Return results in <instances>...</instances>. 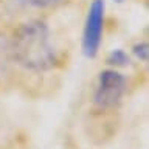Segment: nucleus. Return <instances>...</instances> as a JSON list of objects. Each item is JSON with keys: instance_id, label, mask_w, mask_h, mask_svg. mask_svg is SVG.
<instances>
[{"instance_id": "obj_3", "label": "nucleus", "mask_w": 149, "mask_h": 149, "mask_svg": "<svg viewBox=\"0 0 149 149\" xmlns=\"http://www.w3.org/2000/svg\"><path fill=\"white\" fill-rule=\"evenodd\" d=\"M104 17L106 2L92 0L82 30V53L87 59H95L100 53L104 34Z\"/></svg>"}, {"instance_id": "obj_7", "label": "nucleus", "mask_w": 149, "mask_h": 149, "mask_svg": "<svg viewBox=\"0 0 149 149\" xmlns=\"http://www.w3.org/2000/svg\"><path fill=\"white\" fill-rule=\"evenodd\" d=\"M25 2L33 8L37 9H48V8H54L58 5L64 3L65 0H25Z\"/></svg>"}, {"instance_id": "obj_8", "label": "nucleus", "mask_w": 149, "mask_h": 149, "mask_svg": "<svg viewBox=\"0 0 149 149\" xmlns=\"http://www.w3.org/2000/svg\"><path fill=\"white\" fill-rule=\"evenodd\" d=\"M113 2H116V3H124L126 0H113Z\"/></svg>"}, {"instance_id": "obj_4", "label": "nucleus", "mask_w": 149, "mask_h": 149, "mask_svg": "<svg viewBox=\"0 0 149 149\" xmlns=\"http://www.w3.org/2000/svg\"><path fill=\"white\" fill-rule=\"evenodd\" d=\"M14 62L11 50V37L0 33V79H5L11 72V65Z\"/></svg>"}, {"instance_id": "obj_5", "label": "nucleus", "mask_w": 149, "mask_h": 149, "mask_svg": "<svg viewBox=\"0 0 149 149\" xmlns=\"http://www.w3.org/2000/svg\"><path fill=\"white\" fill-rule=\"evenodd\" d=\"M130 59L127 53L121 48H116V50H112L110 54L107 56V64L113 65V67H124V65H129Z\"/></svg>"}, {"instance_id": "obj_6", "label": "nucleus", "mask_w": 149, "mask_h": 149, "mask_svg": "<svg viewBox=\"0 0 149 149\" xmlns=\"http://www.w3.org/2000/svg\"><path fill=\"white\" fill-rule=\"evenodd\" d=\"M132 54L137 58L140 62H148L149 59V47H148V42L143 40V42H137L134 47H132Z\"/></svg>"}, {"instance_id": "obj_1", "label": "nucleus", "mask_w": 149, "mask_h": 149, "mask_svg": "<svg viewBox=\"0 0 149 149\" xmlns=\"http://www.w3.org/2000/svg\"><path fill=\"white\" fill-rule=\"evenodd\" d=\"M11 50L14 62L30 72L44 73L58 65V53L51 44L50 28L39 19L22 23L14 31Z\"/></svg>"}, {"instance_id": "obj_2", "label": "nucleus", "mask_w": 149, "mask_h": 149, "mask_svg": "<svg viewBox=\"0 0 149 149\" xmlns=\"http://www.w3.org/2000/svg\"><path fill=\"white\" fill-rule=\"evenodd\" d=\"M127 90V81L124 74L115 68L101 70L98 74L96 87L93 92V104L98 110L106 112L120 106Z\"/></svg>"}]
</instances>
